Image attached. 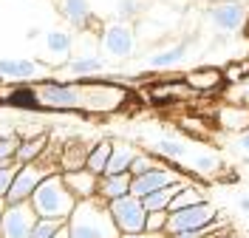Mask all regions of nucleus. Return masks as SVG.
<instances>
[{"label": "nucleus", "instance_id": "38", "mask_svg": "<svg viewBox=\"0 0 249 238\" xmlns=\"http://www.w3.org/2000/svg\"><path fill=\"white\" fill-rule=\"evenodd\" d=\"M215 179L218 182H224V184H235V182H238V173H235V170H221Z\"/></svg>", "mask_w": 249, "mask_h": 238}, {"label": "nucleus", "instance_id": "36", "mask_svg": "<svg viewBox=\"0 0 249 238\" xmlns=\"http://www.w3.org/2000/svg\"><path fill=\"white\" fill-rule=\"evenodd\" d=\"M119 238H167L164 233H150V230H139V233H122Z\"/></svg>", "mask_w": 249, "mask_h": 238}, {"label": "nucleus", "instance_id": "15", "mask_svg": "<svg viewBox=\"0 0 249 238\" xmlns=\"http://www.w3.org/2000/svg\"><path fill=\"white\" fill-rule=\"evenodd\" d=\"M108 71L105 57L96 54H71V60H65V74L74 79H96Z\"/></svg>", "mask_w": 249, "mask_h": 238}, {"label": "nucleus", "instance_id": "47", "mask_svg": "<svg viewBox=\"0 0 249 238\" xmlns=\"http://www.w3.org/2000/svg\"><path fill=\"white\" fill-rule=\"evenodd\" d=\"M244 3H249V0H244Z\"/></svg>", "mask_w": 249, "mask_h": 238}, {"label": "nucleus", "instance_id": "34", "mask_svg": "<svg viewBox=\"0 0 249 238\" xmlns=\"http://www.w3.org/2000/svg\"><path fill=\"white\" fill-rule=\"evenodd\" d=\"M23 142L20 133H12V136H0V159H15L17 156V147Z\"/></svg>", "mask_w": 249, "mask_h": 238}, {"label": "nucleus", "instance_id": "20", "mask_svg": "<svg viewBox=\"0 0 249 238\" xmlns=\"http://www.w3.org/2000/svg\"><path fill=\"white\" fill-rule=\"evenodd\" d=\"M62 179L68 184V190L79 199H93L96 196V184H99V176L91 173L88 167H79V170H62Z\"/></svg>", "mask_w": 249, "mask_h": 238}, {"label": "nucleus", "instance_id": "30", "mask_svg": "<svg viewBox=\"0 0 249 238\" xmlns=\"http://www.w3.org/2000/svg\"><path fill=\"white\" fill-rule=\"evenodd\" d=\"M144 0H113V20H127V23H133V20H139L142 12H144Z\"/></svg>", "mask_w": 249, "mask_h": 238}, {"label": "nucleus", "instance_id": "27", "mask_svg": "<svg viewBox=\"0 0 249 238\" xmlns=\"http://www.w3.org/2000/svg\"><path fill=\"white\" fill-rule=\"evenodd\" d=\"M110 150H113V139H99V142H93L85 167H88L91 173L102 176L105 173V167H108V162H110Z\"/></svg>", "mask_w": 249, "mask_h": 238}, {"label": "nucleus", "instance_id": "14", "mask_svg": "<svg viewBox=\"0 0 249 238\" xmlns=\"http://www.w3.org/2000/svg\"><path fill=\"white\" fill-rule=\"evenodd\" d=\"M181 170L196 173V176H201V179H215V176L224 170V159H221V153L213 150V147H196V150L190 147Z\"/></svg>", "mask_w": 249, "mask_h": 238}, {"label": "nucleus", "instance_id": "28", "mask_svg": "<svg viewBox=\"0 0 249 238\" xmlns=\"http://www.w3.org/2000/svg\"><path fill=\"white\" fill-rule=\"evenodd\" d=\"M190 182V179H187ZM184 182H176V184H167V187H161V190H153V193H147L144 199H142V204H144V210L150 213V210H167L173 201V196L178 193V187H181Z\"/></svg>", "mask_w": 249, "mask_h": 238}, {"label": "nucleus", "instance_id": "33", "mask_svg": "<svg viewBox=\"0 0 249 238\" xmlns=\"http://www.w3.org/2000/svg\"><path fill=\"white\" fill-rule=\"evenodd\" d=\"M167 219H170V210H150V213H147V224H144V230H150V233H164Z\"/></svg>", "mask_w": 249, "mask_h": 238}, {"label": "nucleus", "instance_id": "45", "mask_svg": "<svg viewBox=\"0 0 249 238\" xmlns=\"http://www.w3.org/2000/svg\"><path fill=\"white\" fill-rule=\"evenodd\" d=\"M3 210H6V199H0V219H3Z\"/></svg>", "mask_w": 249, "mask_h": 238}, {"label": "nucleus", "instance_id": "17", "mask_svg": "<svg viewBox=\"0 0 249 238\" xmlns=\"http://www.w3.org/2000/svg\"><path fill=\"white\" fill-rule=\"evenodd\" d=\"M215 125L224 133H244V130H249V102H244V105H221L215 111Z\"/></svg>", "mask_w": 249, "mask_h": 238}, {"label": "nucleus", "instance_id": "32", "mask_svg": "<svg viewBox=\"0 0 249 238\" xmlns=\"http://www.w3.org/2000/svg\"><path fill=\"white\" fill-rule=\"evenodd\" d=\"M60 227H65L62 219H46V216H40L37 224H34V230H31V238H51Z\"/></svg>", "mask_w": 249, "mask_h": 238}, {"label": "nucleus", "instance_id": "7", "mask_svg": "<svg viewBox=\"0 0 249 238\" xmlns=\"http://www.w3.org/2000/svg\"><path fill=\"white\" fill-rule=\"evenodd\" d=\"M221 216V210L213 199H204L198 204L181 207V210H170V219L164 227V236H176V233H184V230H198L204 224L215 221Z\"/></svg>", "mask_w": 249, "mask_h": 238}, {"label": "nucleus", "instance_id": "39", "mask_svg": "<svg viewBox=\"0 0 249 238\" xmlns=\"http://www.w3.org/2000/svg\"><path fill=\"white\" fill-rule=\"evenodd\" d=\"M238 150H244V153H249V130H244V133H238Z\"/></svg>", "mask_w": 249, "mask_h": 238}, {"label": "nucleus", "instance_id": "46", "mask_svg": "<svg viewBox=\"0 0 249 238\" xmlns=\"http://www.w3.org/2000/svg\"><path fill=\"white\" fill-rule=\"evenodd\" d=\"M247 34H249V26H247Z\"/></svg>", "mask_w": 249, "mask_h": 238}, {"label": "nucleus", "instance_id": "9", "mask_svg": "<svg viewBox=\"0 0 249 238\" xmlns=\"http://www.w3.org/2000/svg\"><path fill=\"white\" fill-rule=\"evenodd\" d=\"M108 210H110V216H113V221H116V227H119V236L122 233H139L147 224V210L142 204V199L133 196V193L108 201Z\"/></svg>", "mask_w": 249, "mask_h": 238}, {"label": "nucleus", "instance_id": "6", "mask_svg": "<svg viewBox=\"0 0 249 238\" xmlns=\"http://www.w3.org/2000/svg\"><path fill=\"white\" fill-rule=\"evenodd\" d=\"M60 165H46V153L37 159V162H29V165H17L15 182L6 193V204H17V201H29L31 193L37 190V184L46 179L48 173H57ZM62 173V170H60Z\"/></svg>", "mask_w": 249, "mask_h": 238}, {"label": "nucleus", "instance_id": "3", "mask_svg": "<svg viewBox=\"0 0 249 238\" xmlns=\"http://www.w3.org/2000/svg\"><path fill=\"white\" fill-rule=\"evenodd\" d=\"M139 34L136 26L127 23V20H108L99 26V37H96V48L105 60H130L136 51H139Z\"/></svg>", "mask_w": 249, "mask_h": 238}, {"label": "nucleus", "instance_id": "40", "mask_svg": "<svg viewBox=\"0 0 249 238\" xmlns=\"http://www.w3.org/2000/svg\"><path fill=\"white\" fill-rule=\"evenodd\" d=\"M238 207H241L244 216H249V196H241V199H238Z\"/></svg>", "mask_w": 249, "mask_h": 238}, {"label": "nucleus", "instance_id": "19", "mask_svg": "<svg viewBox=\"0 0 249 238\" xmlns=\"http://www.w3.org/2000/svg\"><path fill=\"white\" fill-rule=\"evenodd\" d=\"M150 153H156V156L161 159V162H167V165L181 167L187 153H190V142L178 139V136H161V139H153L150 142Z\"/></svg>", "mask_w": 249, "mask_h": 238}, {"label": "nucleus", "instance_id": "8", "mask_svg": "<svg viewBox=\"0 0 249 238\" xmlns=\"http://www.w3.org/2000/svg\"><path fill=\"white\" fill-rule=\"evenodd\" d=\"M127 99L122 88L116 82H93V79H82V111H116L122 108Z\"/></svg>", "mask_w": 249, "mask_h": 238}, {"label": "nucleus", "instance_id": "26", "mask_svg": "<svg viewBox=\"0 0 249 238\" xmlns=\"http://www.w3.org/2000/svg\"><path fill=\"white\" fill-rule=\"evenodd\" d=\"M204 199H210L204 184H196V182H184V184L178 187V193L173 196V201H170V207H167V210H181V207L198 204V201H204Z\"/></svg>", "mask_w": 249, "mask_h": 238}, {"label": "nucleus", "instance_id": "11", "mask_svg": "<svg viewBox=\"0 0 249 238\" xmlns=\"http://www.w3.org/2000/svg\"><path fill=\"white\" fill-rule=\"evenodd\" d=\"M187 179H190L187 170L176 167V165H167V162H161V165L153 167V170H147V173H142V176H133V182H130V193L139 196V199H144L147 193L161 190V187L176 184V182H187Z\"/></svg>", "mask_w": 249, "mask_h": 238}, {"label": "nucleus", "instance_id": "4", "mask_svg": "<svg viewBox=\"0 0 249 238\" xmlns=\"http://www.w3.org/2000/svg\"><path fill=\"white\" fill-rule=\"evenodd\" d=\"M204 23L215 34H238L249 26V3L244 0H215L204 9Z\"/></svg>", "mask_w": 249, "mask_h": 238}, {"label": "nucleus", "instance_id": "23", "mask_svg": "<svg viewBox=\"0 0 249 238\" xmlns=\"http://www.w3.org/2000/svg\"><path fill=\"white\" fill-rule=\"evenodd\" d=\"M46 51L48 57H54V60H71V51H74V37L71 32H65V29H51L46 32Z\"/></svg>", "mask_w": 249, "mask_h": 238}, {"label": "nucleus", "instance_id": "2", "mask_svg": "<svg viewBox=\"0 0 249 238\" xmlns=\"http://www.w3.org/2000/svg\"><path fill=\"white\" fill-rule=\"evenodd\" d=\"M29 201H31V207L37 210V216L68 221V216H71L74 207H77V196L68 190L62 173L57 170V173H48L46 179L37 184V190L31 193Z\"/></svg>", "mask_w": 249, "mask_h": 238}, {"label": "nucleus", "instance_id": "12", "mask_svg": "<svg viewBox=\"0 0 249 238\" xmlns=\"http://www.w3.org/2000/svg\"><path fill=\"white\" fill-rule=\"evenodd\" d=\"M193 46H196V40H176L170 46L147 54V57H144V68H147V71H173V68H178V65L190 57Z\"/></svg>", "mask_w": 249, "mask_h": 238}, {"label": "nucleus", "instance_id": "25", "mask_svg": "<svg viewBox=\"0 0 249 238\" xmlns=\"http://www.w3.org/2000/svg\"><path fill=\"white\" fill-rule=\"evenodd\" d=\"M48 147V133L43 130V133H31V136H26L23 142H20V147H17V165H29V162H37V159L46 153Z\"/></svg>", "mask_w": 249, "mask_h": 238}, {"label": "nucleus", "instance_id": "35", "mask_svg": "<svg viewBox=\"0 0 249 238\" xmlns=\"http://www.w3.org/2000/svg\"><path fill=\"white\" fill-rule=\"evenodd\" d=\"M15 173H17V165H12V167H3V170H0V199H6V193H9L12 182H15Z\"/></svg>", "mask_w": 249, "mask_h": 238}, {"label": "nucleus", "instance_id": "1", "mask_svg": "<svg viewBox=\"0 0 249 238\" xmlns=\"http://www.w3.org/2000/svg\"><path fill=\"white\" fill-rule=\"evenodd\" d=\"M71 238H119V227L102 199H79L74 213L68 216Z\"/></svg>", "mask_w": 249, "mask_h": 238}, {"label": "nucleus", "instance_id": "37", "mask_svg": "<svg viewBox=\"0 0 249 238\" xmlns=\"http://www.w3.org/2000/svg\"><path fill=\"white\" fill-rule=\"evenodd\" d=\"M184 128H190V133H204V130H210L201 119H184Z\"/></svg>", "mask_w": 249, "mask_h": 238}, {"label": "nucleus", "instance_id": "24", "mask_svg": "<svg viewBox=\"0 0 249 238\" xmlns=\"http://www.w3.org/2000/svg\"><path fill=\"white\" fill-rule=\"evenodd\" d=\"M91 147H93V145H85L82 139L68 142L60 150V170H79V167H85Z\"/></svg>", "mask_w": 249, "mask_h": 238}, {"label": "nucleus", "instance_id": "5", "mask_svg": "<svg viewBox=\"0 0 249 238\" xmlns=\"http://www.w3.org/2000/svg\"><path fill=\"white\" fill-rule=\"evenodd\" d=\"M37 102L54 111H82V85L68 79H46L34 85Z\"/></svg>", "mask_w": 249, "mask_h": 238}, {"label": "nucleus", "instance_id": "21", "mask_svg": "<svg viewBox=\"0 0 249 238\" xmlns=\"http://www.w3.org/2000/svg\"><path fill=\"white\" fill-rule=\"evenodd\" d=\"M139 156V147L133 142H124V139H116L113 142V150H110V162L105 167L102 176H113V173H130V165L133 159Z\"/></svg>", "mask_w": 249, "mask_h": 238}, {"label": "nucleus", "instance_id": "41", "mask_svg": "<svg viewBox=\"0 0 249 238\" xmlns=\"http://www.w3.org/2000/svg\"><path fill=\"white\" fill-rule=\"evenodd\" d=\"M241 99H244V102H249V77L241 82Z\"/></svg>", "mask_w": 249, "mask_h": 238}, {"label": "nucleus", "instance_id": "31", "mask_svg": "<svg viewBox=\"0 0 249 238\" xmlns=\"http://www.w3.org/2000/svg\"><path fill=\"white\" fill-rule=\"evenodd\" d=\"M159 165H161V159L156 156V153L139 150V156L133 159V165H130V176H142V173H147V170H153V167H159Z\"/></svg>", "mask_w": 249, "mask_h": 238}, {"label": "nucleus", "instance_id": "22", "mask_svg": "<svg viewBox=\"0 0 249 238\" xmlns=\"http://www.w3.org/2000/svg\"><path fill=\"white\" fill-rule=\"evenodd\" d=\"M130 182L133 176L130 173H113V176H99V184H96V199H102L105 204L119 199V196H127L130 193Z\"/></svg>", "mask_w": 249, "mask_h": 238}, {"label": "nucleus", "instance_id": "18", "mask_svg": "<svg viewBox=\"0 0 249 238\" xmlns=\"http://www.w3.org/2000/svg\"><path fill=\"white\" fill-rule=\"evenodd\" d=\"M60 15L68 20V26H74L79 32H88L93 26V9L91 0H57Z\"/></svg>", "mask_w": 249, "mask_h": 238}, {"label": "nucleus", "instance_id": "44", "mask_svg": "<svg viewBox=\"0 0 249 238\" xmlns=\"http://www.w3.org/2000/svg\"><path fill=\"white\" fill-rule=\"evenodd\" d=\"M213 238H238V236H235V230H230V233H221V236H213Z\"/></svg>", "mask_w": 249, "mask_h": 238}, {"label": "nucleus", "instance_id": "16", "mask_svg": "<svg viewBox=\"0 0 249 238\" xmlns=\"http://www.w3.org/2000/svg\"><path fill=\"white\" fill-rule=\"evenodd\" d=\"M46 74L43 63L37 60H23V57H0V79H17V82H29Z\"/></svg>", "mask_w": 249, "mask_h": 238}, {"label": "nucleus", "instance_id": "43", "mask_svg": "<svg viewBox=\"0 0 249 238\" xmlns=\"http://www.w3.org/2000/svg\"><path fill=\"white\" fill-rule=\"evenodd\" d=\"M190 3H196V6H204V9H207V6H210V3H215V0H190Z\"/></svg>", "mask_w": 249, "mask_h": 238}, {"label": "nucleus", "instance_id": "10", "mask_svg": "<svg viewBox=\"0 0 249 238\" xmlns=\"http://www.w3.org/2000/svg\"><path fill=\"white\" fill-rule=\"evenodd\" d=\"M37 210L31 201H17V204H6L3 219H0V238H31V230L37 224Z\"/></svg>", "mask_w": 249, "mask_h": 238}, {"label": "nucleus", "instance_id": "13", "mask_svg": "<svg viewBox=\"0 0 249 238\" xmlns=\"http://www.w3.org/2000/svg\"><path fill=\"white\" fill-rule=\"evenodd\" d=\"M184 82L190 85L193 94H218V91H224V85H227V79H224V68L210 65V63L190 68V71L184 74Z\"/></svg>", "mask_w": 249, "mask_h": 238}, {"label": "nucleus", "instance_id": "42", "mask_svg": "<svg viewBox=\"0 0 249 238\" xmlns=\"http://www.w3.org/2000/svg\"><path fill=\"white\" fill-rule=\"evenodd\" d=\"M51 238H71V233H68V224H65V227H60V230H57Z\"/></svg>", "mask_w": 249, "mask_h": 238}, {"label": "nucleus", "instance_id": "29", "mask_svg": "<svg viewBox=\"0 0 249 238\" xmlns=\"http://www.w3.org/2000/svg\"><path fill=\"white\" fill-rule=\"evenodd\" d=\"M230 230H232V224L218 216L215 221L204 224L198 230H184V233H176V236H167V238H213V236H221V233H230Z\"/></svg>", "mask_w": 249, "mask_h": 238}]
</instances>
